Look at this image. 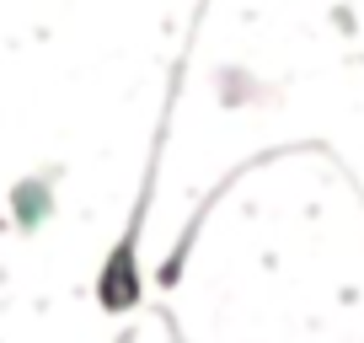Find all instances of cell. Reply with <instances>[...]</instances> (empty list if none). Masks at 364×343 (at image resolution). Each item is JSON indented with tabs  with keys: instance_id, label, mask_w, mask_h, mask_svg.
<instances>
[{
	"instance_id": "cell-1",
	"label": "cell",
	"mask_w": 364,
	"mask_h": 343,
	"mask_svg": "<svg viewBox=\"0 0 364 343\" xmlns=\"http://www.w3.org/2000/svg\"><path fill=\"white\" fill-rule=\"evenodd\" d=\"M145 204H150V183L145 194H139L134 215H129L124 236L113 241V252L102 258V268H97V306L107 311V317H124V311L139 306V236H145Z\"/></svg>"
}]
</instances>
